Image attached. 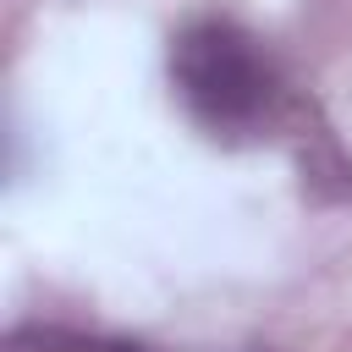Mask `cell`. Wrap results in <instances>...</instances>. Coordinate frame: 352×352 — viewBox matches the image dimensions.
I'll return each mask as SVG.
<instances>
[{"instance_id":"cell-1","label":"cell","mask_w":352,"mask_h":352,"mask_svg":"<svg viewBox=\"0 0 352 352\" xmlns=\"http://www.w3.org/2000/svg\"><path fill=\"white\" fill-rule=\"evenodd\" d=\"M170 82L192 126L231 148L286 132L297 110L275 50L231 16H198L170 38Z\"/></svg>"},{"instance_id":"cell-2","label":"cell","mask_w":352,"mask_h":352,"mask_svg":"<svg viewBox=\"0 0 352 352\" xmlns=\"http://www.w3.org/2000/svg\"><path fill=\"white\" fill-rule=\"evenodd\" d=\"M0 352H148L138 341L121 336H99V330H66V324H16Z\"/></svg>"}]
</instances>
